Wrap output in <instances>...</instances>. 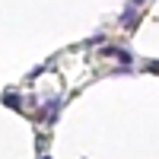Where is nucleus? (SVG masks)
<instances>
[{"label":"nucleus","mask_w":159,"mask_h":159,"mask_svg":"<svg viewBox=\"0 0 159 159\" xmlns=\"http://www.w3.org/2000/svg\"><path fill=\"white\" fill-rule=\"evenodd\" d=\"M140 3H143V0H134V7H140Z\"/></svg>","instance_id":"f257e3e1"},{"label":"nucleus","mask_w":159,"mask_h":159,"mask_svg":"<svg viewBox=\"0 0 159 159\" xmlns=\"http://www.w3.org/2000/svg\"><path fill=\"white\" fill-rule=\"evenodd\" d=\"M42 159H48V156H42Z\"/></svg>","instance_id":"f03ea898"}]
</instances>
